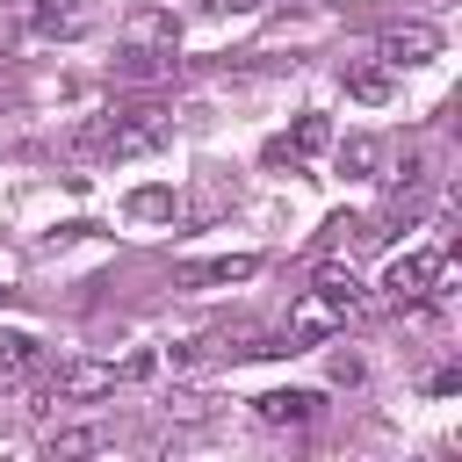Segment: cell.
Segmentation results:
<instances>
[{
  "label": "cell",
  "mask_w": 462,
  "mask_h": 462,
  "mask_svg": "<svg viewBox=\"0 0 462 462\" xmlns=\"http://www.w3.org/2000/svg\"><path fill=\"white\" fill-rule=\"evenodd\" d=\"M36 361H43L36 332H14V325H7V332H0V375H29Z\"/></svg>",
  "instance_id": "cell-12"
},
{
  "label": "cell",
  "mask_w": 462,
  "mask_h": 462,
  "mask_svg": "<svg viewBox=\"0 0 462 462\" xmlns=\"http://www.w3.org/2000/svg\"><path fill=\"white\" fill-rule=\"evenodd\" d=\"M166 137H173V108H159V101L108 108V116L87 130V144H94L101 159H144V152H159Z\"/></svg>",
  "instance_id": "cell-1"
},
{
  "label": "cell",
  "mask_w": 462,
  "mask_h": 462,
  "mask_svg": "<svg viewBox=\"0 0 462 462\" xmlns=\"http://www.w3.org/2000/svg\"><path fill=\"white\" fill-rule=\"evenodd\" d=\"M310 289H318V296H332V303H339L346 318L361 310V282H354V267H339V260H325V267L310 274Z\"/></svg>",
  "instance_id": "cell-11"
},
{
  "label": "cell",
  "mask_w": 462,
  "mask_h": 462,
  "mask_svg": "<svg viewBox=\"0 0 462 462\" xmlns=\"http://www.w3.org/2000/svg\"><path fill=\"white\" fill-rule=\"evenodd\" d=\"M339 173H375V137H346L339 144Z\"/></svg>",
  "instance_id": "cell-13"
},
{
  "label": "cell",
  "mask_w": 462,
  "mask_h": 462,
  "mask_svg": "<svg viewBox=\"0 0 462 462\" xmlns=\"http://www.w3.org/2000/svg\"><path fill=\"white\" fill-rule=\"evenodd\" d=\"M318 152H332V123H325V116H296V130L267 144V166H303V159H318Z\"/></svg>",
  "instance_id": "cell-8"
},
{
  "label": "cell",
  "mask_w": 462,
  "mask_h": 462,
  "mask_svg": "<svg viewBox=\"0 0 462 462\" xmlns=\"http://www.w3.org/2000/svg\"><path fill=\"white\" fill-rule=\"evenodd\" d=\"M123 51H180V14L173 7H137L130 22H123Z\"/></svg>",
  "instance_id": "cell-5"
},
{
  "label": "cell",
  "mask_w": 462,
  "mask_h": 462,
  "mask_svg": "<svg viewBox=\"0 0 462 462\" xmlns=\"http://www.w3.org/2000/svg\"><path fill=\"white\" fill-rule=\"evenodd\" d=\"M260 0H195V14H209V22H224V14H253Z\"/></svg>",
  "instance_id": "cell-15"
},
{
  "label": "cell",
  "mask_w": 462,
  "mask_h": 462,
  "mask_svg": "<svg viewBox=\"0 0 462 462\" xmlns=\"http://www.w3.org/2000/svg\"><path fill=\"white\" fill-rule=\"evenodd\" d=\"M51 448H58V455H87V448H94V433H58Z\"/></svg>",
  "instance_id": "cell-16"
},
{
  "label": "cell",
  "mask_w": 462,
  "mask_h": 462,
  "mask_svg": "<svg viewBox=\"0 0 462 462\" xmlns=\"http://www.w3.org/2000/svg\"><path fill=\"white\" fill-rule=\"evenodd\" d=\"M375 58H383L390 72L426 65V58H440V29H433V22H404V29H390V36L375 43Z\"/></svg>",
  "instance_id": "cell-6"
},
{
  "label": "cell",
  "mask_w": 462,
  "mask_h": 462,
  "mask_svg": "<svg viewBox=\"0 0 462 462\" xmlns=\"http://www.w3.org/2000/svg\"><path fill=\"white\" fill-rule=\"evenodd\" d=\"M29 29H36L43 43H72V36L94 29V0H36V7H29Z\"/></svg>",
  "instance_id": "cell-4"
},
{
  "label": "cell",
  "mask_w": 462,
  "mask_h": 462,
  "mask_svg": "<svg viewBox=\"0 0 462 462\" xmlns=\"http://www.w3.org/2000/svg\"><path fill=\"white\" fill-rule=\"evenodd\" d=\"M448 267H455V245L440 238V245H419V253H404V260H390V274H383V289H390V303H426V296H440V282H448Z\"/></svg>",
  "instance_id": "cell-2"
},
{
  "label": "cell",
  "mask_w": 462,
  "mask_h": 462,
  "mask_svg": "<svg viewBox=\"0 0 462 462\" xmlns=\"http://www.w3.org/2000/svg\"><path fill=\"white\" fill-rule=\"evenodd\" d=\"M253 274H260L253 253H217V260H188V267H173L180 289H231V282H253Z\"/></svg>",
  "instance_id": "cell-7"
},
{
  "label": "cell",
  "mask_w": 462,
  "mask_h": 462,
  "mask_svg": "<svg viewBox=\"0 0 462 462\" xmlns=\"http://www.w3.org/2000/svg\"><path fill=\"white\" fill-rule=\"evenodd\" d=\"M318 404H325L318 390H267V397H253V411H260L267 426H303Z\"/></svg>",
  "instance_id": "cell-10"
},
{
  "label": "cell",
  "mask_w": 462,
  "mask_h": 462,
  "mask_svg": "<svg viewBox=\"0 0 462 462\" xmlns=\"http://www.w3.org/2000/svg\"><path fill=\"white\" fill-rule=\"evenodd\" d=\"M339 79H346V94H354L361 108H383V101L397 94V72H390L383 58H354V65H346Z\"/></svg>",
  "instance_id": "cell-9"
},
{
  "label": "cell",
  "mask_w": 462,
  "mask_h": 462,
  "mask_svg": "<svg viewBox=\"0 0 462 462\" xmlns=\"http://www.w3.org/2000/svg\"><path fill=\"white\" fill-rule=\"evenodd\" d=\"M130 217H144V224L152 217H173V188H137L130 195Z\"/></svg>",
  "instance_id": "cell-14"
},
{
  "label": "cell",
  "mask_w": 462,
  "mask_h": 462,
  "mask_svg": "<svg viewBox=\"0 0 462 462\" xmlns=\"http://www.w3.org/2000/svg\"><path fill=\"white\" fill-rule=\"evenodd\" d=\"M339 325H346V310H339L332 296L303 289V296H296V310H289V325H282V346L296 354V346H310V339H332Z\"/></svg>",
  "instance_id": "cell-3"
}]
</instances>
